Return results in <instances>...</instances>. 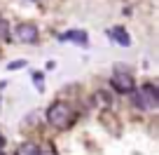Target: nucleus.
<instances>
[{"mask_svg":"<svg viewBox=\"0 0 159 155\" xmlns=\"http://www.w3.org/2000/svg\"><path fill=\"white\" fill-rule=\"evenodd\" d=\"M2 146H5V136L0 134V148H2Z\"/></svg>","mask_w":159,"mask_h":155,"instance_id":"nucleus-10","label":"nucleus"},{"mask_svg":"<svg viewBox=\"0 0 159 155\" xmlns=\"http://www.w3.org/2000/svg\"><path fill=\"white\" fill-rule=\"evenodd\" d=\"M110 85H112V90L119 92V94H134V90H136L134 78H131L129 73H122V70H117V73L110 78Z\"/></svg>","mask_w":159,"mask_h":155,"instance_id":"nucleus-3","label":"nucleus"},{"mask_svg":"<svg viewBox=\"0 0 159 155\" xmlns=\"http://www.w3.org/2000/svg\"><path fill=\"white\" fill-rule=\"evenodd\" d=\"M0 155H5V153H2V150H0Z\"/></svg>","mask_w":159,"mask_h":155,"instance_id":"nucleus-11","label":"nucleus"},{"mask_svg":"<svg viewBox=\"0 0 159 155\" xmlns=\"http://www.w3.org/2000/svg\"><path fill=\"white\" fill-rule=\"evenodd\" d=\"M16 155H40V148L35 143H30V141H26V143H21L16 148Z\"/></svg>","mask_w":159,"mask_h":155,"instance_id":"nucleus-7","label":"nucleus"},{"mask_svg":"<svg viewBox=\"0 0 159 155\" xmlns=\"http://www.w3.org/2000/svg\"><path fill=\"white\" fill-rule=\"evenodd\" d=\"M59 40H63V42H77V45H87L89 35H87L84 31H66V33L59 35Z\"/></svg>","mask_w":159,"mask_h":155,"instance_id":"nucleus-5","label":"nucleus"},{"mask_svg":"<svg viewBox=\"0 0 159 155\" xmlns=\"http://www.w3.org/2000/svg\"><path fill=\"white\" fill-rule=\"evenodd\" d=\"M134 106H138L140 110H154L159 108V90L152 82H145L140 87V92L134 94Z\"/></svg>","mask_w":159,"mask_h":155,"instance_id":"nucleus-2","label":"nucleus"},{"mask_svg":"<svg viewBox=\"0 0 159 155\" xmlns=\"http://www.w3.org/2000/svg\"><path fill=\"white\" fill-rule=\"evenodd\" d=\"M10 38H12V33H10V24H7L5 19H0V40L7 42Z\"/></svg>","mask_w":159,"mask_h":155,"instance_id":"nucleus-8","label":"nucleus"},{"mask_svg":"<svg viewBox=\"0 0 159 155\" xmlns=\"http://www.w3.org/2000/svg\"><path fill=\"white\" fill-rule=\"evenodd\" d=\"M108 35L112 38V40H117V45H122V47H129V45H131L129 33H126L122 26H115V28H110V31H108Z\"/></svg>","mask_w":159,"mask_h":155,"instance_id":"nucleus-6","label":"nucleus"},{"mask_svg":"<svg viewBox=\"0 0 159 155\" xmlns=\"http://www.w3.org/2000/svg\"><path fill=\"white\" fill-rule=\"evenodd\" d=\"M16 38H19V42H26V45H35V42H38V26L35 24H28V21H26V24H19L16 26Z\"/></svg>","mask_w":159,"mask_h":155,"instance_id":"nucleus-4","label":"nucleus"},{"mask_svg":"<svg viewBox=\"0 0 159 155\" xmlns=\"http://www.w3.org/2000/svg\"><path fill=\"white\" fill-rule=\"evenodd\" d=\"M47 122L56 129H66L75 122V110L70 104L66 101H54V104L47 108Z\"/></svg>","mask_w":159,"mask_h":155,"instance_id":"nucleus-1","label":"nucleus"},{"mask_svg":"<svg viewBox=\"0 0 159 155\" xmlns=\"http://www.w3.org/2000/svg\"><path fill=\"white\" fill-rule=\"evenodd\" d=\"M94 99H98V104H103V106H110V94L108 92H96Z\"/></svg>","mask_w":159,"mask_h":155,"instance_id":"nucleus-9","label":"nucleus"}]
</instances>
